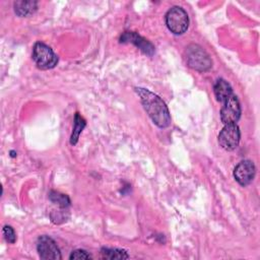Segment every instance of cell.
I'll return each mask as SVG.
<instances>
[{"label":"cell","instance_id":"1","mask_svg":"<svg viewBox=\"0 0 260 260\" xmlns=\"http://www.w3.org/2000/svg\"><path fill=\"white\" fill-rule=\"evenodd\" d=\"M135 90L152 122L159 128L168 127L171 124V115L165 102L148 89L136 87Z\"/></svg>","mask_w":260,"mask_h":260},{"label":"cell","instance_id":"2","mask_svg":"<svg viewBox=\"0 0 260 260\" xmlns=\"http://www.w3.org/2000/svg\"><path fill=\"white\" fill-rule=\"evenodd\" d=\"M185 59L187 64L197 71H206L212 66V62L208 54L200 46L195 44L186 48Z\"/></svg>","mask_w":260,"mask_h":260},{"label":"cell","instance_id":"3","mask_svg":"<svg viewBox=\"0 0 260 260\" xmlns=\"http://www.w3.org/2000/svg\"><path fill=\"white\" fill-rule=\"evenodd\" d=\"M166 24L173 34H184L189 26V17L187 12L180 6L170 8L166 14Z\"/></svg>","mask_w":260,"mask_h":260},{"label":"cell","instance_id":"4","mask_svg":"<svg viewBox=\"0 0 260 260\" xmlns=\"http://www.w3.org/2000/svg\"><path fill=\"white\" fill-rule=\"evenodd\" d=\"M32 60L40 69L54 68L58 63V56L44 43H36L32 48Z\"/></svg>","mask_w":260,"mask_h":260},{"label":"cell","instance_id":"5","mask_svg":"<svg viewBox=\"0 0 260 260\" xmlns=\"http://www.w3.org/2000/svg\"><path fill=\"white\" fill-rule=\"evenodd\" d=\"M241 132L236 123L225 124L218 134V143L225 150H234L240 142Z\"/></svg>","mask_w":260,"mask_h":260},{"label":"cell","instance_id":"6","mask_svg":"<svg viewBox=\"0 0 260 260\" xmlns=\"http://www.w3.org/2000/svg\"><path fill=\"white\" fill-rule=\"evenodd\" d=\"M37 250L39 256L45 260H60L62 259L61 252L55 241L48 236H41L37 242Z\"/></svg>","mask_w":260,"mask_h":260},{"label":"cell","instance_id":"7","mask_svg":"<svg viewBox=\"0 0 260 260\" xmlns=\"http://www.w3.org/2000/svg\"><path fill=\"white\" fill-rule=\"evenodd\" d=\"M241 106L238 98L233 93L224 103L220 111V119L223 124H234L241 117Z\"/></svg>","mask_w":260,"mask_h":260},{"label":"cell","instance_id":"8","mask_svg":"<svg viewBox=\"0 0 260 260\" xmlns=\"http://www.w3.org/2000/svg\"><path fill=\"white\" fill-rule=\"evenodd\" d=\"M255 171V166L251 160H242L236 166L234 170V177L240 185L247 186L253 181Z\"/></svg>","mask_w":260,"mask_h":260},{"label":"cell","instance_id":"9","mask_svg":"<svg viewBox=\"0 0 260 260\" xmlns=\"http://www.w3.org/2000/svg\"><path fill=\"white\" fill-rule=\"evenodd\" d=\"M120 42L121 43H131V44H133L137 48H139L144 54H146L148 56H152L153 53H154L153 45L150 42H148L147 40H145L144 38H142L141 36H139L138 34L134 32V31H125L121 36Z\"/></svg>","mask_w":260,"mask_h":260},{"label":"cell","instance_id":"10","mask_svg":"<svg viewBox=\"0 0 260 260\" xmlns=\"http://www.w3.org/2000/svg\"><path fill=\"white\" fill-rule=\"evenodd\" d=\"M213 90H214V95L216 100L220 103H224L233 94V89L231 84L223 78H219L216 80Z\"/></svg>","mask_w":260,"mask_h":260},{"label":"cell","instance_id":"11","mask_svg":"<svg viewBox=\"0 0 260 260\" xmlns=\"http://www.w3.org/2000/svg\"><path fill=\"white\" fill-rule=\"evenodd\" d=\"M38 9V2L37 1H25V0H20L14 2V11L15 13L20 16H28Z\"/></svg>","mask_w":260,"mask_h":260},{"label":"cell","instance_id":"12","mask_svg":"<svg viewBox=\"0 0 260 260\" xmlns=\"http://www.w3.org/2000/svg\"><path fill=\"white\" fill-rule=\"evenodd\" d=\"M85 125H86L85 120L79 115V113H76L74 116V126H73V130H72V134L70 136V143L72 145L77 143L79 135L82 132Z\"/></svg>","mask_w":260,"mask_h":260},{"label":"cell","instance_id":"13","mask_svg":"<svg viewBox=\"0 0 260 260\" xmlns=\"http://www.w3.org/2000/svg\"><path fill=\"white\" fill-rule=\"evenodd\" d=\"M101 257L103 259H127L129 255L125 250L121 249H110V248H103L101 250Z\"/></svg>","mask_w":260,"mask_h":260},{"label":"cell","instance_id":"14","mask_svg":"<svg viewBox=\"0 0 260 260\" xmlns=\"http://www.w3.org/2000/svg\"><path fill=\"white\" fill-rule=\"evenodd\" d=\"M49 198L53 203L57 204L61 208H66L70 205V199L65 194H62V193H59L56 191H51L49 193Z\"/></svg>","mask_w":260,"mask_h":260},{"label":"cell","instance_id":"15","mask_svg":"<svg viewBox=\"0 0 260 260\" xmlns=\"http://www.w3.org/2000/svg\"><path fill=\"white\" fill-rule=\"evenodd\" d=\"M2 232H3V236H4L5 240H6L8 243L13 244V243L16 241L15 232H14V230H13L10 225H4Z\"/></svg>","mask_w":260,"mask_h":260},{"label":"cell","instance_id":"16","mask_svg":"<svg viewBox=\"0 0 260 260\" xmlns=\"http://www.w3.org/2000/svg\"><path fill=\"white\" fill-rule=\"evenodd\" d=\"M70 259H91V255L84 250H75L70 254Z\"/></svg>","mask_w":260,"mask_h":260}]
</instances>
